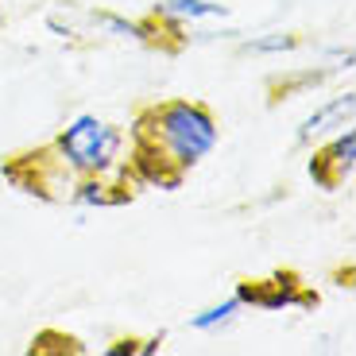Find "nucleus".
Returning a JSON list of instances; mask_svg holds the SVG:
<instances>
[{
  "instance_id": "2",
  "label": "nucleus",
  "mask_w": 356,
  "mask_h": 356,
  "mask_svg": "<svg viewBox=\"0 0 356 356\" xmlns=\"http://www.w3.org/2000/svg\"><path fill=\"white\" fill-rule=\"evenodd\" d=\"M120 143H124L120 128L105 124V120L93 116V113H81L58 132L54 155H58L78 178L108 175V170L116 167V159H120Z\"/></svg>"
},
{
  "instance_id": "3",
  "label": "nucleus",
  "mask_w": 356,
  "mask_h": 356,
  "mask_svg": "<svg viewBox=\"0 0 356 356\" xmlns=\"http://www.w3.org/2000/svg\"><path fill=\"white\" fill-rule=\"evenodd\" d=\"M236 302L241 306H259V310H283V306H314L318 298L302 294V283L291 271H279L271 279H244L236 283Z\"/></svg>"
},
{
  "instance_id": "9",
  "label": "nucleus",
  "mask_w": 356,
  "mask_h": 356,
  "mask_svg": "<svg viewBox=\"0 0 356 356\" xmlns=\"http://www.w3.org/2000/svg\"><path fill=\"white\" fill-rule=\"evenodd\" d=\"M294 47H298L294 35H286V31H271V35H264V39H248L244 51H252V54H283V51H294Z\"/></svg>"
},
{
  "instance_id": "5",
  "label": "nucleus",
  "mask_w": 356,
  "mask_h": 356,
  "mask_svg": "<svg viewBox=\"0 0 356 356\" xmlns=\"http://www.w3.org/2000/svg\"><path fill=\"white\" fill-rule=\"evenodd\" d=\"M353 108H356V93H353V89H345L341 97L325 101L321 108H314V113L306 116L302 124H298V132H294V143L306 147V143H314L318 136L333 132V128H345L348 120H353Z\"/></svg>"
},
{
  "instance_id": "7",
  "label": "nucleus",
  "mask_w": 356,
  "mask_h": 356,
  "mask_svg": "<svg viewBox=\"0 0 356 356\" xmlns=\"http://www.w3.org/2000/svg\"><path fill=\"white\" fill-rule=\"evenodd\" d=\"M74 202L78 205H124L128 197H132V190H124V186H113L105 175H86L74 186Z\"/></svg>"
},
{
  "instance_id": "4",
  "label": "nucleus",
  "mask_w": 356,
  "mask_h": 356,
  "mask_svg": "<svg viewBox=\"0 0 356 356\" xmlns=\"http://www.w3.org/2000/svg\"><path fill=\"white\" fill-rule=\"evenodd\" d=\"M353 167H356V132L353 124H345L330 140V147H321L310 159V178L321 190H337L341 182L353 178Z\"/></svg>"
},
{
  "instance_id": "10",
  "label": "nucleus",
  "mask_w": 356,
  "mask_h": 356,
  "mask_svg": "<svg viewBox=\"0 0 356 356\" xmlns=\"http://www.w3.org/2000/svg\"><path fill=\"white\" fill-rule=\"evenodd\" d=\"M132 356V353H140V341H116L113 348H108V356Z\"/></svg>"
},
{
  "instance_id": "1",
  "label": "nucleus",
  "mask_w": 356,
  "mask_h": 356,
  "mask_svg": "<svg viewBox=\"0 0 356 356\" xmlns=\"http://www.w3.org/2000/svg\"><path fill=\"white\" fill-rule=\"evenodd\" d=\"M132 140L167 155L178 170H190L217 147V120L209 108L194 101H163L136 116Z\"/></svg>"
},
{
  "instance_id": "8",
  "label": "nucleus",
  "mask_w": 356,
  "mask_h": 356,
  "mask_svg": "<svg viewBox=\"0 0 356 356\" xmlns=\"http://www.w3.org/2000/svg\"><path fill=\"white\" fill-rule=\"evenodd\" d=\"M244 306L236 302V294L232 298H225V302H217V306H209V310H202V314H194L190 318V330H197V333H217L221 325H229L236 314H241Z\"/></svg>"
},
{
  "instance_id": "6",
  "label": "nucleus",
  "mask_w": 356,
  "mask_h": 356,
  "mask_svg": "<svg viewBox=\"0 0 356 356\" xmlns=\"http://www.w3.org/2000/svg\"><path fill=\"white\" fill-rule=\"evenodd\" d=\"M155 16H163L167 24H197V19H225L229 8L217 0H159Z\"/></svg>"
}]
</instances>
